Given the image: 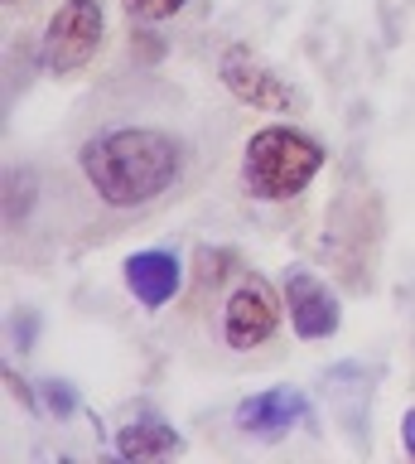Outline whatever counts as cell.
Segmentation results:
<instances>
[{
  "label": "cell",
  "mask_w": 415,
  "mask_h": 464,
  "mask_svg": "<svg viewBox=\"0 0 415 464\" xmlns=\"http://www.w3.org/2000/svg\"><path fill=\"white\" fill-rule=\"evenodd\" d=\"M305 416H309V401H305V392H295V387L251 392V397H241L237 411H232L237 430L256 435V440H280V435H290Z\"/></svg>",
  "instance_id": "obj_7"
},
{
  "label": "cell",
  "mask_w": 415,
  "mask_h": 464,
  "mask_svg": "<svg viewBox=\"0 0 415 464\" xmlns=\"http://www.w3.org/2000/svg\"><path fill=\"white\" fill-rule=\"evenodd\" d=\"M280 295H285V310H290V329L305 343H324V339H334V334H338V324H343L338 295L309 266H290V271H285L280 276Z\"/></svg>",
  "instance_id": "obj_6"
},
{
  "label": "cell",
  "mask_w": 415,
  "mask_h": 464,
  "mask_svg": "<svg viewBox=\"0 0 415 464\" xmlns=\"http://www.w3.org/2000/svg\"><path fill=\"white\" fill-rule=\"evenodd\" d=\"M328 150L299 126H261L241 150V188L261 203H290L314 184Z\"/></svg>",
  "instance_id": "obj_2"
},
{
  "label": "cell",
  "mask_w": 415,
  "mask_h": 464,
  "mask_svg": "<svg viewBox=\"0 0 415 464\" xmlns=\"http://www.w3.org/2000/svg\"><path fill=\"white\" fill-rule=\"evenodd\" d=\"M401 445H406V455L415 459V406H410L406 416H401Z\"/></svg>",
  "instance_id": "obj_12"
},
{
  "label": "cell",
  "mask_w": 415,
  "mask_h": 464,
  "mask_svg": "<svg viewBox=\"0 0 415 464\" xmlns=\"http://www.w3.org/2000/svg\"><path fill=\"white\" fill-rule=\"evenodd\" d=\"M121 276H126V290H131L146 310H160V304H169L184 290V261H179V252H165V246L126 256Z\"/></svg>",
  "instance_id": "obj_8"
},
{
  "label": "cell",
  "mask_w": 415,
  "mask_h": 464,
  "mask_svg": "<svg viewBox=\"0 0 415 464\" xmlns=\"http://www.w3.org/2000/svg\"><path fill=\"white\" fill-rule=\"evenodd\" d=\"M102 34H107L102 0H63L49 14V29H44V68L53 78H68V72L88 68L97 49H102Z\"/></svg>",
  "instance_id": "obj_3"
},
{
  "label": "cell",
  "mask_w": 415,
  "mask_h": 464,
  "mask_svg": "<svg viewBox=\"0 0 415 464\" xmlns=\"http://www.w3.org/2000/svg\"><path fill=\"white\" fill-rule=\"evenodd\" d=\"M280 329V300L261 276H241L237 290L222 304V339L237 353H251V348L270 343V334Z\"/></svg>",
  "instance_id": "obj_5"
},
{
  "label": "cell",
  "mask_w": 415,
  "mask_h": 464,
  "mask_svg": "<svg viewBox=\"0 0 415 464\" xmlns=\"http://www.w3.org/2000/svg\"><path fill=\"white\" fill-rule=\"evenodd\" d=\"M111 445H117V455H121V459H131V464L184 455V435H179L174 426H165L160 416H136V420H126Z\"/></svg>",
  "instance_id": "obj_9"
},
{
  "label": "cell",
  "mask_w": 415,
  "mask_h": 464,
  "mask_svg": "<svg viewBox=\"0 0 415 464\" xmlns=\"http://www.w3.org/2000/svg\"><path fill=\"white\" fill-rule=\"evenodd\" d=\"M121 5L136 24H160V20H174L189 0H121Z\"/></svg>",
  "instance_id": "obj_10"
},
{
  "label": "cell",
  "mask_w": 415,
  "mask_h": 464,
  "mask_svg": "<svg viewBox=\"0 0 415 464\" xmlns=\"http://www.w3.org/2000/svg\"><path fill=\"white\" fill-rule=\"evenodd\" d=\"M218 82L241 102V107H251V111L280 116V111L295 107V87L285 82L280 72L251 49V44H227L222 58H218Z\"/></svg>",
  "instance_id": "obj_4"
},
{
  "label": "cell",
  "mask_w": 415,
  "mask_h": 464,
  "mask_svg": "<svg viewBox=\"0 0 415 464\" xmlns=\"http://www.w3.org/2000/svg\"><path fill=\"white\" fill-rule=\"evenodd\" d=\"M5 5H15V0H5Z\"/></svg>",
  "instance_id": "obj_14"
},
{
  "label": "cell",
  "mask_w": 415,
  "mask_h": 464,
  "mask_svg": "<svg viewBox=\"0 0 415 464\" xmlns=\"http://www.w3.org/2000/svg\"><path fill=\"white\" fill-rule=\"evenodd\" d=\"M5 382H10V392H15V397H20L24 406H30V411H39V401H34V392H30V382H20L15 372H5Z\"/></svg>",
  "instance_id": "obj_13"
},
{
  "label": "cell",
  "mask_w": 415,
  "mask_h": 464,
  "mask_svg": "<svg viewBox=\"0 0 415 464\" xmlns=\"http://www.w3.org/2000/svg\"><path fill=\"white\" fill-rule=\"evenodd\" d=\"M44 401H49V411H53V416H73V411H78L73 387L59 382V377H53V382H44Z\"/></svg>",
  "instance_id": "obj_11"
},
{
  "label": "cell",
  "mask_w": 415,
  "mask_h": 464,
  "mask_svg": "<svg viewBox=\"0 0 415 464\" xmlns=\"http://www.w3.org/2000/svg\"><path fill=\"white\" fill-rule=\"evenodd\" d=\"M78 169L107 208H146L184 179V140L160 126H111L82 140Z\"/></svg>",
  "instance_id": "obj_1"
}]
</instances>
